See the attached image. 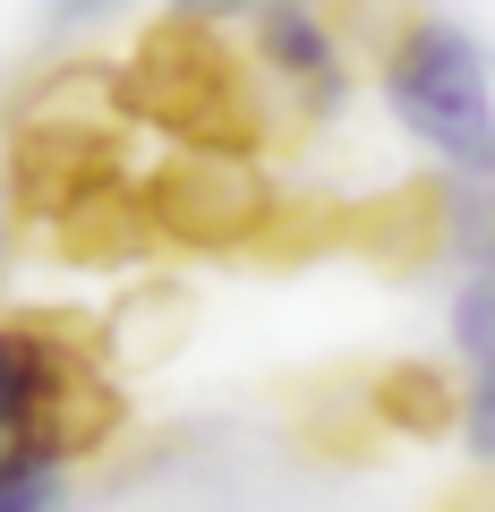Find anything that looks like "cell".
<instances>
[{"label":"cell","mask_w":495,"mask_h":512,"mask_svg":"<svg viewBox=\"0 0 495 512\" xmlns=\"http://www.w3.org/2000/svg\"><path fill=\"white\" fill-rule=\"evenodd\" d=\"M77 453L69 444H0V512H69Z\"/></svg>","instance_id":"5b68a950"},{"label":"cell","mask_w":495,"mask_h":512,"mask_svg":"<svg viewBox=\"0 0 495 512\" xmlns=\"http://www.w3.org/2000/svg\"><path fill=\"white\" fill-rule=\"evenodd\" d=\"M111 436L103 359L60 316H0V444H69Z\"/></svg>","instance_id":"7a4b0ae2"},{"label":"cell","mask_w":495,"mask_h":512,"mask_svg":"<svg viewBox=\"0 0 495 512\" xmlns=\"http://www.w3.org/2000/svg\"><path fill=\"white\" fill-rule=\"evenodd\" d=\"M376 94L385 120L444 171V180H495V60L444 9L393 18L376 52Z\"/></svg>","instance_id":"6da1fadb"},{"label":"cell","mask_w":495,"mask_h":512,"mask_svg":"<svg viewBox=\"0 0 495 512\" xmlns=\"http://www.w3.org/2000/svg\"><path fill=\"white\" fill-rule=\"evenodd\" d=\"M376 410L402 419V427H444V419H453V393H444L436 367H402V376L376 384Z\"/></svg>","instance_id":"ba28073f"},{"label":"cell","mask_w":495,"mask_h":512,"mask_svg":"<svg viewBox=\"0 0 495 512\" xmlns=\"http://www.w3.org/2000/svg\"><path fill=\"white\" fill-rule=\"evenodd\" d=\"M265 18V0H171V26H197V35H248Z\"/></svg>","instance_id":"9c48e42d"},{"label":"cell","mask_w":495,"mask_h":512,"mask_svg":"<svg viewBox=\"0 0 495 512\" xmlns=\"http://www.w3.org/2000/svg\"><path fill=\"white\" fill-rule=\"evenodd\" d=\"M257 103H274L291 128H325L350 103V26L333 0H265V18L239 35Z\"/></svg>","instance_id":"277c9868"},{"label":"cell","mask_w":495,"mask_h":512,"mask_svg":"<svg viewBox=\"0 0 495 512\" xmlns=\"http://www.w3.org/2000/svg\"><path fill=\"white\" fill-rule=\"evenodd\" d=\"M444 342H453L461 367L495 359V256L453 265V291H444Z\"/></svg>","instance_id":"8992f818"},{"label":"cell","mask_w":495,"mask_h":512,"mask_svg":"<svg viewBox=\"0 0 495 512\" xmlns=\"http://www.w3.org/2000/svg\"><path fill=\"white\" fill-rule=\"evenodd\" d=\"M137 205H146L154 239L197 248V256L257 248L282 222V188H274L257 146H180V154H163L146 171V188H137Z\"/></svg>","instance_id":"3957f363"},{"label":"cell","mask_w":495,"mask_h":512,"mask_svg":"<svg viewBox=\"0 0 495 512\" xmlns=\"http://www.w3.org/2000/svg\"><path fill=\"white\" fill-rule=\"evenodd\" d=\"M453 436L478 470H495V359L461 367V393H453Z\"/></svg>","instance_id":"52a82bcc"},{"label":"cell","mask_w":495,"mask_h":512,"mask_svg":"<svg viewBox=\"0 0 495 512\" xmlns=\"http://www.w3.org/2000/svg\"><path fill=\"white\" fill-rule=\"evenodd\" d=\"M137 0H43V35L52 43H77V35H94V26H111V18H129Z\"/></svg>","instance_id":"30bf717a"},{"label":"cell","mask_w":495,"mask_h":512,"mask_svg":"<svg viewBox=\"0 0 495 512\" xmlns=\"http://www.w3.org/2000/svg\"><path fill=\"white\" fill-rule=\"evenodd\" d=\"M0 274H9V239H0Z\"/></svg>","instance_id":"8fae6325"}]
</instances>
